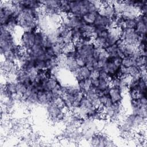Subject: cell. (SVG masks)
<instances>
[{"label": "cell", "mask_w": 147, "mask_h": 147, "mask_svg": "<svg viewBox=\"0 0 147 147\" xmlns=\"http://www.w3.org/2000/svg\"><path fill=\"white\" fill-rule=\"evenodd\" d=\"M45 107L48 117L52 123L64 122L68 112L67 109L60 108L52 102L49 103Z\"/></svg>", "instance_id": "cell-1"}, {"label": "cell", "mask_w": 147, "mask_h": 147, "mask_svg": "<svg viewBox=\"0 0 147 147\" xmlns=\"http://www.w3.org/2000/svg\"><path fill=\"white\" fill-rule=\"evenodd\" d=\"M12 17H14V13L10 1H1L0 3L1 26H5Z\"/></svg>", "instance_id": "cell-2"}, {"label": "cell", "mask_w": 147, "mask_h": 147, "mask_svg": "<svg viewBox=\"0 0 147 147\" xmlns=\"http://www.w3.org/2000/svg\"><path fill=\"white\" fill-rule=\"evenodd\" d=\"M120 38L125 44L136 46L140 41V35L134 29L125 28L122 30Z\"/></svg>", "instance_id": "cell-3"}, {"label": "cell", "mask_w": 147, "mask_h": 147, "mask_svg": "<svg viewBox=\"0 0 147 147\" xmlns=\"http://www.w3.org/2000/svg\"><path fill=\"white\" fill-rule=\"evenodd\" d=\"M19 44L25 51L32 48L35 44V32H22L19 39Z\"/></svg>", "instance_id": "cell-4"}, {"label": "cell", "mask_w": 147, "mask_h": 147, "mask_svg": "<svg viewBox=\"0 0 147 147\" xmlns=\"http://www.w3.org/2000/svg\"><path fill=\"white\" fill-rule=\"evenodd\" d=\"M38 106L45 107L51 103L53 99V96L51 91L40 90L37 93Z\"/></svg>", "instance_id": "cell-5"}, {"label": "cell", "mask_w": 147, "mask_h": 147, "mask_svg": "<svg viewBox=\"0 0 147 147\" xmlns=\"http://www.w3.org/2000/svg\"><path fill=\"white\" fill-rule=\"evenodd\" d=\"M98 14L110 18H113L119 15L117 13L114 6L110 3L102 6L98 11Z\"/></svg>", "instance_id": "cell-6"}, {"label": "cell", "mask_w": 147, "mask_h": 147, "mask_svg": "<svg viewBox=\"0 0 147 147\" xmlns=\"http://www.w3.org/2000/svg\"><path fill=\"white\" fill-rule=\"evenodd\" d=\"M118 68L112 62L111 59L109 58L106 61L105 65L102 68L101 70H103L109 74L113 78L114 77H117L118 75Z\"/></svg>", "instance_id": "cell-7"}, {"label": "cell", "mask_w": 147, "mask_h": 147, "mask_svg": "<svg viewBox=\"0 0 147 147\" xmlns=\"http://www.w3.org/2000/svg\"><path fill=\"white\" fill-rule=\"evenodd\" d=\"M94 24L95 26H105L107 28H110L114 26L112 18L102 16L99 14H98V13L96 15Z\"/></svg>", "instance_id": "cell-8"}, {"label": "cell", "mask_w": 147, "mask_h": 147, "mask_svg": "<svg viewBox=\"0 0 147 147\" xmlns=\"http://www.w3.org/2000/svg\"><path fill=\"white\" fill-rule=\"evenodd\" d=\"M109 95L113 102L123 101V94L118 87L110 86L109 90Z\"/></svg>", "instance_id": "cell-9"}, {"label": "cell", "mask_w": 147, "mask_h": 147, "mask_svg": "<svg viewBox=\"0 0 147 147\" xmlns=\"http://www.w3.org/2000/svg\"><path fill=\"white\" fill-rule=\"evenodd\" d=\"M95 47L92 43L83 45L80 49L77 51L78 55L86 59L88 57L92 56V52Z\"/></svg>", "instance_id": "cell-10"}, {"label": "cell", "mask_w": 147, "mask_h": 147, "mask_svg": "<svg viewBox=\"0 0 147 147\" xmlns=\"http://www.w3.org/2000/svg\"><path fill=\"white\" fill-rule=\"evenodd\" d=\"M80 29L84 35L90 36L92 38L96 37V26L94 24H88L84 23Z\"/></svg>", "instance_id": "cell-11"}, {"label": "cell", "mask_w": 147, "mask_h": 147, "mask_svg": "<svg viewBox=\"0 0 147 147\" xmlns=\"http://www.w3.org/2000/svg\"><path fill=\"white\" fill-rule=\"evenodd\" d=\"M92 44L95 48L99 49H106L108 47L106 39L99 36H96L93 38Z\"/></svg>", "instance_id": "cell-12"}, {"label": "cell", "mask_w": 147, "mask_h": 147, "mask_svg": "<svg viewBox=\"0 0 147 147\" xmlns=\"http://www.w3.org/2000/svg\"><path fill=\"white\" fill-rule=\"evenodd\" d=\"M3 27H5V28L7 30L12 32L13 33H14L18 28L17 17H12L11 18H10L8 22L6 23V24L3 26Z\"/></svg>", "instance_id": "cell-13"}, {"label": "cell", "mask_w": 147, "mask_h": 147, "mask_svg": "<svg viewBox=\"0 0 147 147\" xmlns=\"http://www.w3.org/2000/svg\"><path fill=\"white\" fill-rule=\"evenodd\" d=\"M129 76L134 80H138L142 77V72L141 69L136 65L129 67Z\"/></svg>", "instance_id": "cell-14"}, {"label": "cell", "mask_w": 147, "mask_h": 147, "mask_svg": "<svg viewBox=\"0 0 147 147\" xmlns=\"http://www.w3.org/2000/svg\"><path fill=\"white\" fill-rule=\"evenodd\" d=\"M46 38V32L37 29L35 32V44L42 45L44 40Z\"/></svg>", "instance_id": "cell-15"}, {"label": "cell", "mask_w": 147, "mask_h": 147, "mask_svg": "<svg viewBox=\"0 0 147 147\" xmlns=\"http://www.w3.org/2000/svg\"><path fill=\"white\" fill-rule=\"evenodd\" d=\"M1 56L3 57V60H7L13 63H16L17 60L16 55L13 50L5 51L3 52V53L1 55Z\"/></svg>", "instance_id": "cell-16"}, {"label": "cell", "mask_w": 147, "mask_h": 147, "mask_svg": "<svg viewBox=\"0 0 147 147\" xmlns=\"http://www.w3.org/2000/svg\"><path fill=\"white\" fill-rule=\"evenodd\" d=\"M98 13H87L82 17L84 23L88 24H94Z\"/></svg>", "instance_id": "cell-17"}, {"label": "cell", "mask_w": 147, "mask_h": 147, "mask_svg": "<svg viewBox=\"0 0 147 147\" xmlns=\"http://www.w3.org/2000/svg\"><path fill=\"white\" fill-rule=\"evenodd\" d=\"M60 11L61 15H69L70 7L69 1H60Z\"/></svg>", "instance_id": "cell-18"}, {"label": "cell", "mask_w": 147, "mask_h": 147, "mask_svg": "<svg viewBox=\"0 0 147 147\" xmlns=\"http://www.w3.org/2000/svg\"><path fill=\"white\" fill-rule=\"evenodd\" d=\"M79 106L84 108L87 111H88V110H90L92 107H95L92 105V102L90 99H88L87 98H86L85 96H84L82 98V99H81V100L80 102Z\"/></svg>", "instance_id": "cell-19"}, {"label": "cell", "mask_w": 147, "mask_h": 147, "mask_svg": "<svg viewBox=\"0 0 147 147\" xmlns=\"http://www.w3.org/2000/svg\"><path fill=\"white\" fill-rule=\"evenodd\" d=\"M137 24V21L136 18H125V28L128 29H135Z\"/></svg>", "instance_id": "cell-20"}, {"label": "cell", "mask_w": 147, "mask_h": 147, "mask_svg": "<svg viewBox=\"0 0 147 147\" xmlns=\"http://www.w3.org/2000/svg\"><path fill=\"white\" fill-rule=\"evenodd\" d=\"M71 34L74 41L80 40L82 37L84 36L82 31L80 28H74L71 29Z\"/></svg>", "instance_id": "cell-21"}, {"label": "cell", "mask_w": 147, "mask_h": 147, "mask_svg": "<svg viewBox=\"0 0 147 147\" xmlns=\"http://www.w3.org/2000/svg\"><path fill=\"white\" fill-rule=\"evenodd\" d=\"M16 83L17 82H7L5 83V90L9 94L14 95L16 92Z\"/></svg>", "instance_id": "cell-22"}, {"label": "cell", "mask_w": 147, "mask_h": 147, "mask_svg": "<svg viewBox=\"0 0 147 147\" xmlns=\"http://www.w3.org/2000/svg\"><path fill=\"white\" fill-rule=\"evenodd\" d=\"M135 65L141 69L146 67V56L141 55L135 60Z\"/></svg>", "instance_id": "cell-23"}, {"label": "cell", "mask_w": 147, "mask_h": 147, "mask_svg": "<svg viewBox=\"0 0 147 147\" xmlns=\"http://www.w3.org/2000/svg\"><path fill=\"white\" fill-rule=\"evenodd\" d=\"M99 99L101 105L103 107L110 106L113 103V102L111 101L109 95H103L102 96L99 97Z\"/></svg>", "instance_id": "cell-24"}, {"label": "cell", "mask_w": 147, "mask_h": 147, "mask_svg": "<svg viewBox=\"0 0 147 147\" xmlns=\"http://www.w3.org/2000/svg\"><path fill=\"white\" fill-rule=\"evenodd\" d=\"M118 49L119 48L118 47V46L116 44H114L111 46H109L106 49V50L109 53L110 55V57H114L116 56H118Z\"/></svg>", "instance_id": "cell-25"}, {"label": "cell", "mask_w": 147, "mask_h": 147, "mask_svg": "<svg viewBox=\"0 0 147 147\" xmlns=\"http://www.w3.org/2000/svg\"><path fill=\"white\" fill-rule=\"evenodd\" d=\"M122 65L129 68L135 65V60L130 57H124L122 59Z\"/></svg>", "instance_id": "cell-26"}, {"label": "cell", "mask_w": 147, "mask_h": 147, "mask_svg": "<svg viewBox=\"0 0 147 147\" xmlns=\"http://www.w3.org/2000/svg\"><path fill=\"white\" fill-rule=\"evenodd\" d=\"M137 51L142 56H146V41H141L136 45Z\"/></svg>", "instance_id": "cell-27"}, {"label": "cell", "mask_w": 147, "mask_h": 147, "mask_svg": "<svg viewBox=\"0 0 147 147\" xmlns=\"http://www.w3.org/2000/svg\"><path fill=\"white\" fill-rule=\"evenodd\" d=\"M35 68L37 72L45 71V60L36 59L35 62Z\"/></svg>", "instance_id": "cell-28"}, {"label": "cell", "mask_w": 147, "mask_h": 147, "mask_svg": "<svg viewBox=\"0 0 147 147\" xmlns=\"http://www.w3.org/2000/svg\"><path fill=\"white\" fill-rule=\"evenodd\" d=\"M28 87L24 83H16V94L22 96L24 93L26 92Z\"/></svg>", "instance_id": "cell-29"}, {"label": "cell", "mask_w": 147, "mask_h": 147, "mask_svg": "<svg viewBox=\"0 0 147 147\" xmlns=\"http://www.w3.org/2000/svg\"><path fill=\"white\" fill-rule=\"evenodd\" d=\"M53 104H55L56 106H58L61 109H65V103L64 101L62 98V96H58L53 99V100L52 102Z\"/></svg>", "instance_id": "cell-30"}, {"label": "cell", "mask_w": 147, "mask_h": 147, "mask_svg": "<svg viewBox=\"0 0 147 147\" xmlns=\"http://www.w3.org/2000/svg\"><path fill=\"white\" fill-rule=\"evenodd\" d=\"M120 38L118 37H117L115 36H114L113 34H111L109 33V36L106 38V43L107 46H111L113 45H114L117 43V41Z\"/></svg>", "instance_id": "cell-31"}, {"label": "cell", "mask_w": 147, "mask_h": 147, "mask_svg": "<svg viewBox=\"0 0 147 147\" xmlns=\"http://www.w3.org/2000/svg\"><path fill=\"white\" fill-rule=\"evenodd\" d=\"M98 78L100 80L108 81V82H110L111 79H112V78L111 77V76L109 74H107L105 71H104L103 70H101V69L99 72V74L98 75Z\"/></svg>", "instance_id": "cell-32"}, {"label": "cell", "mask_w": 147, "mask_h": 147, "mask_svg": "<svg viewBox=\"0 0 147 147\" xmlns=\"http://www.w3.org/2000/svg\"><path fill=\"white\" fill-rule=\"evenodd\" d=\"M109 57H110V55L109 53L107 52V51L106 49H101L100 51L98 60H107Z\"/></svg>", "instance_id": "cell-33"}, {"label": "cell", "mask_w": 147, "mask_h": 147, "mask_svg": "<svg viewBox=\"0 0 147 147\" xmlns=\"http://www.w3.org/2000/svg\"><path fill=\"white\" fill-rule=\"evenodd\" d=\"M80 41L83 45H88V44L92 43L93 38L90 36L84 35L82 37V38L80 39Z\"/></svg>", "instance_id": "cell-34"}, {"label": "cell", "mask_w": 147, "mask_h": 147, "mask_svg": "<svg viewBox=\"0 0 147 147\" xmlns=\"http://www.w3.org/2000/svg\"><path fill=\"white\" fill-rule=\"evenodd\" d=\"M76 61L79 67H82L86 66V59L78 55L77 57L76 58Z\"/></svg>", "instance_id": "cell-35"}, {"label": "cell", "mask_w": 147, "mask_h": 147, "mask_svg": "<svg viewBox=\"0 0 147 147\" xmlns=\"http://www.w3.org/2000/svg\"><path fill=\"white\" fill-rule=\"evenodd\" d=\"M112 62L114 64V65L118 67L119 68V67L122 65V57L119 56H116L114 57H109Z\"/></svg>", "instance_id": "cell-36"}, {"label": "cell", "mask_w": 147, "mask_h": 147, "mask_svg": "<svg viewBox=\"0 0 147 147\" xmlns=\"http://www.w3.org/2000/svg\"><path fill=\"white\" fill-rule=\"evenodd\" d=\"M109 28H107L100 32L99 33H98L96 36H99L106 39L109 36Z\"/></svg>", "instance_id": "cell-37"}, {"label": "cell", "mask_w": 147, "mask_h": 147, "mask_svg": "<svg viewBox=\"0 0 147 147\" xmlns=\"http://www.w3.org/2000/svg\"><path fill=\"white\" fill-rule=\"evenodd\" d=\"M91 79L92 81V86L97 88L100 82L99 79L98 77H92V78H91Z\"/></svg>", "instance_id": "cell-38"}]
</instances>
